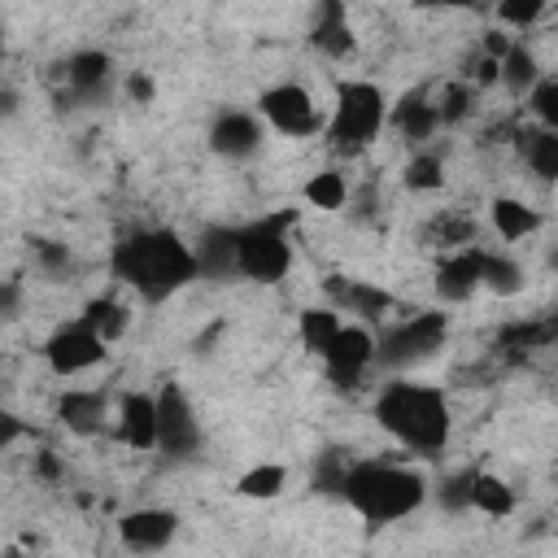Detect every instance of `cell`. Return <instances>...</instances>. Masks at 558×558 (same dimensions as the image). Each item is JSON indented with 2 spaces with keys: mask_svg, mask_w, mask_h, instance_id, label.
Masks as SVG:
<instances>
[{
  "mask_svg": "<svg viewBox=\"0 0 558 558\" xmlns=\"http://www.w3.org/2000/svg\"><path fill=\"white\" fill-rule=\"evenodd\" d=\"M57 414H61V423L70 427V432H96L100 427V418H105V397L100 392H65L61 401H57Z\"/></svg>",
  "mask_w": 558,
  "mask_h": 558,
  "instance_id": "obj_22",
  "label": "cell"
},
{
  "mask_svg": "<svg viewBox=\"0 0 558 558\" xmlns=\"http://www.w3.org/2000/svg\"><path fill=\"white\" fill-rule=\"evenodd\" d=\"M126 92H131V100L148 105V100H153V78H148V74H131V78H126Z\"/></svg>",
  "mask_w": 558,
  "mask_h": 558,
  "instance_id": "obj_37",
  "label": "cell"
},
{
  "mask_svg": "<svg viewBox=\"0 0 558 558\" xmlns=\"http://www.w3.org/2000/svg\"><path fill=\"white\" fill-rule=\"evenodd\" d=\"M471 506L484 510V514H493V519H506L514 510V493H510V484L501 475L475 471V480H471Z\"/></svg>",
  "mask_w": 558,
  "mask_h": 558,
  "instance_id": "obj_24",
  "label": "cell"
},
{
  "mask_svg": "<svg viewBox=\"0 0 558 558\" xmlns=\"http://www.w3.org/2000/svg\"><path fill=\"white\" fill-rule=\"evenodd\" d=\"M471 480H475V471H466V475L449 480V484H445V493H440V501H445L449 510H462V506H471Z\"/></svg>",
  "mask_w": 558,
  "mask_h": 558,
  "instance_id": "obj_34",
  "label": "cell"
},
{
  "mask_svg": "<svg viewBox=\"0 0 558 558\" xmlns=\"http://www.w3.org/2000/svg\"><path fill=\"white\" fill-rule=\"evenodd\" d=\"M488 218H493V231L501 240H527L541 227V214L527 201H514V196H497L488 205Z\"/></svg>",
  "mask_w": 558,
  "mask_h": 558,
  "instance_id": "obj_18",
  "label": "cell"
},
{
  "mask_svg": "<svg viewBox=\"0 0 558 558\" xmlns=\"http://www.w3.org/2000/svg\"><path fill=\"white\" fill-rule=\"evenodd\" d=\"M83 318L113 344L122 331H126V323H131V314H126V305H118L113 296H96V301H87V310H83Z\"/></svg>",
  "mask_w": 558,
  "mask_h": 558,
  "instance_id": "obj_26",
  "label": "cell"
},
{
  "mask_svg": "<svg viewBox=\"0 0 558 558\" xmlns=\"http://www.w3.org/2000/svg\"><path fill=\"white\" fill-rule=\"evenodd\" d=\"M196 262L201 275H240V227H209L196 244Z\"/></svg>",
  "mask_w": 558,
  "mask_h": 558,
  "instance_id": "obj_14",
  "label": "cell"
},
{
  "mask_svg": "<svg viewBox=\"0 0 558 558\" xmlns=\"http://www.w3.org/2000/svg\"><path fill=\"white\" fill-rule=\"evenodd\" d=\"M401 179H405L410 192H436L445 183V170H440V161L432 153H418V157L405 161V174Z\"/></svg>",
  "mask_w": 558,
  "mask_h": 558,
  "instance_id": "obj_29",
  "label": "cell"
},
{
  "mask_svg": "<svg viewBox=\"0 0 558 558\" xmlns=\"http://www.w3.org/2000/svg\"><path fill=\"white\" fill-rule=\"evenodd\" d=\"M545 13V0H497V17L506 22V26H532L536 17Z\"/></svg>",
  "mask_w": 558,
  "mask_h": 558,
  "instance_id": "obj_32",
  "label": "cell"
},
{
  "mask_svg": "<svg viewBox=\"0 0 558 558\" xmlns=\"http://www.w3.org/2000/svg\"><path fill=\"white\" fill-rule=\"evenodd\" d=\"M314 48L327 57H344L353 48V31H349V13L340 0H318V22H314Z\"/></svg>",
  "mask_w": 558,
  "mask_h": 558,
  "instance_id": "obj_16",
  "label": "cell"
},
{
  "mask_svg": "<svg viewBox=\"0 0 558 558\" xmlns=\"http://www.w3.org/2000/svg\"><path fill=\"white\" fill-rule=\"evenodd\" d=\"M475 83H501V61L484 52V57L475 61Z\"/></svg>",
  "mask_w": 558,
  "mask_h": 558,
  "instance_id": "obj_35",
  "label": "cell"
},
{
  "mask_svg": "<svg viewBox=\"0 0 558 558\" xmlns=\"http://www.w3.org/2000/svg\"><path fill=\"white\" fill-rule=\"evenodd\" d=\"M257 144H262V122H257L253 113L227 109V113H218L214 126H209V148L222 153V157H248Z\"/></svg>",
  "mask_w": 558,
  "mask_h": 558,
  "instance_id": "obj_12",
  "label": "cell"
},
{
  "mask_svg": "<svg viewBox=\"0 0 558 558\" xmlns=\"http://www.w3.org/2000/svg\"><path fill=\"white\" fill-rule=\"evenodd\" d=\"M196 440H201V423H196V414H192V401L183 397V388L166 384V388L157 392V445H161L166 453L183 458V453L196 449Z\"/></svg>",
  "mask_w": 558,
  "mask_h": 558,
  "instance_id": "obj_9",
  "label": "cell"
},
{
  "mask_svg": "<svg viewBox=\"0 0 558 558\" xmlns=\"http://www.w3.org/2000/svg\"><path fill=\"white\" fill-rule=\"evenodd\" d=\"M340 314L336 310H327V305H310V310H301V323H296V331H301V344L310 349V353H327L331 349V340L340 336Z\"/></svg>",
  "mask_w": 558,
  "mask_h": 558,
  "instance_id": "obj_20",
  "label": "cell"
},
{
  "mask_svg": "<svg viewBox=\"0 0 558 558\" xmlns=\"http://www.w3.org/2000/svg\"><path fill=\"white\" fill-rule=\"evenodd\" d=\"M375 418L414 453H440L449 440V405L427 384H388L375 401Z\"/></svg>",
  "mask_w": 558,
  "mask_h": 558,
  "instance_id": "obj_3",
  "label": "cell"
},
{
  "mask_svg": "<svg viewBox=\"0 0 558 558\" xmlns=\"http://www.w3.org/2000/svg\"><path fill=\"white\" fill-rule=\"evenodd\" d=\"M118 440L135 453L157 449V397L148 392H126L118 401Z\"/></svg>",
  "mask_w": 558,
  "mask_h": 558,
  "instance_id": "obj_11",
  "label": "cell"
},
{
  "mask_svg": "<svg viewBox=\"0 0 558 558\" xmlns=\"http://www.w3.org/2000/svg\"><path fill=\"white\" fill-rule=\"evenodd\" d=\"M384 122H388V105L375 83H340L336 109L327 122V140L336 148H362L379 135Z\"/></svg>",
  "mask_w": 558,
  "mask_h": 558,
  "instance_id": "obj_5",
  "label": "cell"
},
{
  "mask_svg": "<svg viewBox=\"0 0 558 558\" xmlns=\"http://www.w3.org/2000/svg\"><path fill=\"white\" fill-rule=\"evenodd\" d=\"M527 105H532V113H536L541 126L558 131V78H541V83H532Z\"/></svg>",
  "mask_w": 558,
  "mask_h": 558,
  "instance_id": "obj_30",
  "label": "cell"
},
{
  "mask_svg": "<svg viewBox=\"0 0 558 558\" xmlns=\"http://www.w3.org/2000/svg\"><path fill=\"white\" fill-rule=\"evenodd\" d=\"M510 48H514V44H510L501 31H488V35H484V52H488V57H497V61H501Z\"/></svg>",
  "mask_w": 558,
  "mask_h": 558,
  "instance_id": "obj_38",
  "label": "cell"
},
{
  "mask_svg": "<svg viewBox=\"0 0 558 558\" xmlns=\"http://www.w3.org/2000/svg\"><path fill=\"white\" fill-rule=\"evenodd\" d=\"M501 83H510L514 92L519 87H527V83H536V61H532V52H523L519 44L501 57Z\"/></svg>",
  "mask_w": 558,
  "mask_h": 558,
  "instance_id": "obj_31",
  "label": "cell"
},
{
  "mask_svg": "<svg viewBox=\"0 0 558 558\" xmlns=\"http://www.w3.org/2000/svg\"><path fill=\"white\" fill-rule=\"evenodd\" d=\"M39 262H44L48 270H65V266H70V253H65L61 244H39Z\"/></svg>",
  "mask_w": 558,
  "mask_h": 558,
  "instance_id": "obj_36",
  "label": "cell"
},
{
  "mask_svg": "<svg viewBox=\"0 0 558 558\" xmlns=\"http://www.w3.org/2000/svg\"><path fill=\"white\" fill-rule=\"evenodd\" d=\"M105 336L87 323V318H78V323H70V327H61V331H52L48 336V344H44V357H48V366L57 371V375H83V371H92L100 357H105Z\"/></svg>",
  "mask_w": 558,
  "mask_h": 558,
  "instance_id": "obj_7",
  "label": "cell"
},
{
  "mask_svg": "<svg viewBox=\"0 0 558 558\" xmlns=\"http://www.w3.org/2000/svg\"><path fill=\"white\" fill-rule=\"evenodd\" d=\"M423 9H475V0H418Z\"/></svg>",
  "mask_w": 558,
  "mask_h": 558,
  "instance_id": "obj_40",
  "label": "cell"
},
{
  "mask_svg": "<svg viewBox=\"0 0 558 558\" xmlns=\"http://www.w3.org/2000/svg\"><path fill=\"white\" fill-rule=\"evenodd\" d=\"M305 201H310L314 209H340V205L349 201L344 174H340V170H318V174L305 183Z\"/></svg>",
  "mask_w": 558,
  "mask_h": 558,
  "instance_id": "obj_27",
  "label": "cell"
},
{
  "mask_svg": "<svg viewBox=\"0 0 558 558\" xmlns=\"http://www.w3.org/2000/svg\"><path fill=\"white\" fill-rule=\"evenodd\" d=\"M375 349H379V340H375L362 323L340 327V336H336V340H331V349L323 353L327 379H331V384H340V388L357 384V379H362V371L375 362Z\"/></svg>",
  "mask_w": 558,
  "mask_h": 558,
  "instance_id": "obj_10",
  "label": "cell"
},
{
  "mask_svg": "<svg viewBox=\"0 0 558 558\" xmlns=\"http://www.w3.org/2000/svg\"><path fill=\"white\" fill-rule=\"evenodd\" d=\"M445 331H449L445 314H440V310H423V314H414V318L388 327L384 340H379V349H375V357H379L384 366H414V362L432 357V353L445 344Z\"/></svg>",
  "mask_w": 558,
  "mask_h": 558,
  "instance_id": "obj_6",
  "label": "cell"
},
{
  "mask_svg": "<svg viewBox=\"0 0 558 558\" xmlns=\"http://www.w3.org/2000/svg\"><path fill=\"white\" fill-rule=\"evenodd\" d=\"M109 70H113V61H109V52H74L70 57V65H65V74H70V87L78 92V96H96L105 83H109Z\"/></svg>",
  "mask_w": 558,
  "mask_h": 558,
  "instance_id": "obj_21",
  "label": "cell"
},
{
  "mask_svg": "<svg viewBox=\"0 0 558 558\" xmlns=\"http://www.w3.org/2000/svg\"><path fill=\"white\" fill-rule=\"evenodd\" d=\"M554 266H558V253H554Z\"/></svg>",
  "mask_w": 558,
  "mask_h": 558,
  "instance_id": "obj_41",
  "label": "cell"
},
{
  "mask_svg": "<svg viewBox=\"0 0 558 558\" xmlns=\"http://www.w3.org/2000/svg\"><path fill=\"white\" fill-rule=\"evenodd\" d=\"M35 471H39V475H48V480H52V475H57V471H61V462H57V458H52V453H39V458H35Z\"/></svg>",
  "mask_w": 558,
  "mask_h": 558,
  "instance_id": "obj_39",
  "label": "cell"
},
{
  "mask_svg": "<svg viewBox=\"0 0 558 558\" xmlns=\"http://www.w3.org/2000/svg\"><path fill=\"white\" fill-rule=\"evenodd\" d=\"M366 523H397L405 514H414L427 497V484L418 471L410 466H392V462H353L336 488Z\"/></svg>",
  "mask_w": 558,
  "mask_h": 558,
  "instance_id": "obj_2",
  "label": "cell"
},
{
  "mask_svg": "<svg viewBox=\"0 0 558 558\" xmlns=\"http://www.w3.org/2000/svg\"><path fill=\"white\" fill-rule=\"evenodd\" d=\"M392 126L405 135V140H427L436 126H440V109L436 105H427V96L423 92H410L392 113Z\"/></svg>",
  "mask_w": 558,
  "mask_h": 558,
  "instance_id": "obj_19",
  "label": "cell"
},
{
  "mask_svg": "<svg viewBox=\"0 0 558 558\" xmlns=\"http://www.w3.org/2000/svg\"><path fill=\"white\" fill-rule=\"evenodd\" d=\"M174 527H179V519L170 510H131L118 519L126 549H161V545H170Z\"/></svg>",
  "mask_w": 558,
  "mask_h": 558,
  "instance_id": "obj_13",
  "label": "cell"
},
{
  "mask_svg": "<svg viewBox=\"0 0 558 558\" xmlns=\"http://www.w3.org/2000/svg\"><path fill=\"white\" fill-rule=\"evenodd\" d=\"M480 275H484V288L497 292V296H514V292L523 288L519 262H510V257H501V253H484V248H480Z\"/></svg>",
  "mask_w": 558,
  "mask_h": 558,
  "instance_id": "obj_25",
  "label": "cell"
},
{
  "mask_svg": "<svg viewBox=\"0 0 558 558\" xmlns=\"http://www.w3.org/2000/svg\"><path fill=\"white\" fill-rule=\"evenodd\" d=\"M475 288H484V275H480V248H466L458 257H449L440 270H436V292L445 301H466Z\"/></svg>",
  "mask_w": 558,
  "mask_h": 558,
  "instance_id": "obj_15",
  "label": "cell"
},
{
  "mask_svg": "<svg viewBox=\"0 0 558 558\" xmlns=\"http://www.w3.org/2000/svg\"><path fill=\"white\" fill-rule=\"evenodd\" d=\"M327 288H331V296L340 305H349V314H362V318H384V310L392 305V296L384 288H371V283H340V279H331Z\"/></svg>",
  "mask_w": 558,
  "mask_h": 558,
  "instance_id": "obj_23",
  "label": "cell"
},
{
  "mask_svg": "<svg viewBox=\"0 0 558 558\" xmlns=\"http://www.w3.org/2000/svg\"><path fill=\"white\" fill-rule=\"evenodd\" d=\"M292 214H270L240 227V275L257 283H279L292 270Z\"/></svg>",
  "mask_w": 558,
  "mask_h": 558,
  "instance_id": "obj_4",
  "label": "cell"
},
{
  "mask_svg": "<svg viewBox=\"0 0 558 558\" xmlns=\"http://www.w3.org/2000/svg\"><path fill=\"white\" fill-rule=\"evenodd\" d=\"M113 275L144 301H166L201 275V262L174 231H135L113 248Z\"/></svg>",
  "mask_w": 558,
  "mask_h": 558,
  "instance_id": "obj_1",
  "label": "cell"
},
{
  "mask_svg": "<svg viewBox=\"0 0 558 558\" xmlns=\"http://www.w3.org/2000/svg\"><path fill=\"white\" fill-rule=\"evenodd\" d=\"M257 105H262V118H266L279 135L305 140V135H314V131L323 126L314 96H310L305 87H296V83H279V87L262 92V100H257Z\"/></svg>",
  "mask_w": 558,
  "mask_h": 558,
  "instance_id": "obj_8",
  "label": "cell"
},
{
  "mask_svg": "<svg viewBox=\"0 0 558 558\" xmlns=\"http://www.w3.org/2000/svg\"><path fill=\"white\" fill-rule=\"evenodd\" d=\"M283 484H288V471H283L279 462H262V466L244 471L235 488H240L244 497H257V501H262V497H279V493H283Z\"/></svg>",
  "mask_w": 558,
  "mask_h": 558,
  "instance_id": "obj_28",
  "label": "cell"
},
{
  "mask_svg": "<svg viewBox=\"0 0 558 558\" xmlns=\"http://www.w3.org/2000/svg\"><path fill=\"white\" fill-rule=\"evenodd\" d=\"M519 153L527 161V170L545 183H558V131L541 126V131H519Z\"/></svg>",
  "mask_w": 558,
  "mask_h": 558,
  "instance_id": "obj_17",
  "label": "cell"
},
{
  "mask_svg": "<svg viewBox=\"0 0 558 558\" xmlns=\"http://www.w3.org/2000/svg\"><path fill=\"white\" fill-rule=\"evenodd\" d=\"M440 122H458V118H466L471 113V87L466 83H449L445 92H440Z\"/></svg>",
  "mask_w": 558,
  "mask_h": 558,
  "instance_id": "obj_33",
  "label": "cell"
}]
</instances>
